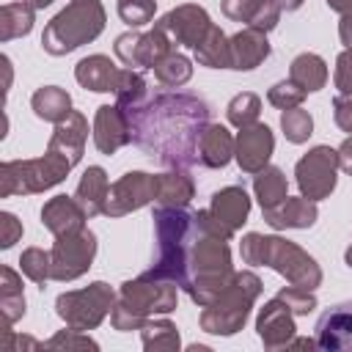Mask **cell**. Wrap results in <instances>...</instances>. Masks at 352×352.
Returning a JSON list of instances; mask_svg holds the SVG:
<instances>
[{
	"label": "cell",
	"mask_w": 352,
	"mask_h": 352,
	"mask_svg": "<svg viewBox=\"0 0 352 352\" xmlns=\"http://www.w3.org/2000/svg\"><path fill=\"white\" fill-rule=\"evenodd\" d=\"M209 104L187 91H165L124 113L132 143L165 168L198 165V140L209 124Z\"/></svg>",
	"instance_id": "6da1fadb"
},
{
	"label": "cell",
	"mask_w": 352,
	"mask_h": 352,
	"mask_svg": "<svg viewBox=\"0 0 352 352\" xmlns=\"http://www.w3.org/2000/svg\"><path fill=\"white\" fill-rule=\"evenodd\" d=\"M88 140V121L82 113L72 110L55 124L44 157L36 160H8L0 165V198L36 195L60 184L69 170L82 160Z\"/></svg>",
	"instance_id": "7a4b0ae2"
},
{
	"label": "cell",
	"mask_w": 352,
	"mask_h": 352,
	"mask_svg": "<svg viewBox=\"0 0 352 352\" xmlns=\"http://www.w3.org/2000/svg\"><path fill=\"white\" fill-rule=\"evenodd\" d=\"M154 234H157V261L146 270L148 278L170 280L182 289L187 275V256L198 236L195 212L187 206H157L154 209Z\"/></svg>",
	"instance_id": "3957f363"
},
{
	"label": "cell",
	"mask_w": 352,
	"mask_h": 352,
	"mask_svg": "<svg viewBox=\"0 0 352 352\" xmlns=\"http://www.w3.org/2000/svg\"><path fill=\"white\" fill-rule=\"evenodd\" d=\"M242 261L253 267H272L278 275H283L292 286L316 292L322 286V267L316 258L302 250L297 242L283 236H264V234H245L239 242Z\"/></svg>",
	"instance_id": "277c9868"
},
{
	"label": "cell",
	"mask_w": 352,
	"mask_h": 352,
	"mask_svg": "<svg viewBox=\"0 0 352 352\" xmlns=\"http://www.w3.org/2000/svg\"><path fill=\"white\" fill-rule=\"evenodd\" d=\"M231 280H234V267H231L228 239L212 236L198 226V236L187 256V275L182 289L190 294V300L198 308H206L228 289Z\"/></svg>",
	"instance_id": "5b68a950"
},
{
	"label": "cell",
	"mask_w": 352,
	"mask_h": 352,
	"mask_svg": "<svg viewBox=\"0 0 352 352\" xmlns=\"http://www.w3.org/2000/svg\"><path fill=\"white\" fill-rule=\"evenodd\" d=\"M176 300H179L176 283L148 278L143 272V275L121 283L116 305L110 311V324L118 333L140 330L143 322H148L151 316H168L176 308Z\"/></svg>",
	"instance_id": "8992f818"
},
{
	"label": "cell",
	"mask_w": 352,
	"mask_h": 352,
	"mask_svg": "<svg viewBox=\"0 0 352 352\" xmlns=\"http://www.w3.org/2000/svg\"><path fill=\"white\" fill-rule=\"evenodd\" d=\"M104 30V6L99 0H69L63 11H58L44 33H41V47L44 52L60 58L82 44H91L99 38Z\"/></svg>",
	"instance_id": "52a82bcc"
},
{
	"label": "cell",
	"mask_w": 352,
	"mask_h": 352,
	"mask_svg": "<svg viewBox=\"0 0 352 352\" xmlns=\"http://www.w3.org/2000/svg\"><path fill=\"white\" fill-rule=\"evenodd\" d=\"M261 294V278L250 270L234 272V280L228 283V289L201 311L198 322L204 333L212 336H234L245 327L253 302Z\"/></svg>",
	"instance_id": "ba28073f"
},
{
	"label": "cell",
	"mask_w": 352,
	"mask_h": 352,
	"mask_svg": "<svg viewBox=\"0 0 352 352\" xmlns=\"http://www.w3.org/2000/svg\"><path fill=\"white\" fill-rule=\"evenodd\" d=\"M116 305V292L104 280H94L85 289H72L58 294L55 300V314L66 322V327L74 330H96L104 316Z\"/></svg>",
	"instance_id": "9c48e42d"
},
{
	"label": "cell",
	"mask_w": 352,
	"mask_h": 352,
	"mask_svg": "<svg viewBox=\"0 0 352 352\" xmlns=\"http://www.w3.org/2000/svg\"><path fill=\"white\" fill-rule=\"evenodd\" d=\"M336 173H338V148H330V146H314L294 165L300 195H305L308 201L330 198L338 182Z\"/></svg>",
	"instance_id": "30bf717a"
},
{
	"label": "cell",
	"mask_w": 352,
	"mask_h": 352,
	"mask_svg": "<svg viewBox=\"0 0 352 352\" xmlns=\"http://www.w3.org/2000/svg\"><path fill=\"white\" fill-rule=\"evenodd\" d=\"M173 38L160 28L154 25L148 33H140V30H129V33H121L113 44L116 50V58L126 66V69H154L157 60H162L168 52H173Z\"/></svg>",
	"instance_id": "8fae6325"
},
{
	"label": "cell",
	"mask_w": 352,
	"mask_h": 352,
	"mask_svg": "<svg viewBox=\"0 0 352 352\" xmlns=\"http://www.w3.org/2000/svg\"><path fill=\"white\" fill-rule=\"evenodd\" d=\"M50 256H52V280H60V283L77 280L94 264V256H96V234L85 228L80 234L60 236V239H55Z\"/></svg>",
	"instance_id": "7c38bea8"
},
{
	"label": "cell",
	"mask_w": 352,
	"mask_h": 352,
	"mask_svg": "<svg viewBox=\"0 0 352 352\" xmlns=\"http://www.w3.org/2000/svg\"><path fill=\"white\" fill-rule=\"evenodd\" d=\"M154 198H157L154 176L151 173H143V170H129L118 182L110 184L104 214L107 217H124L129 212H138V209L148 206Z\"/></svg>",
	"instance_id": "4fadbf2b"
},
{
	"label": "cell",
	"mask_w": 352,
	"mask_h": 352,
	"mask_svg": "<svg viewBox=\"0 0 352 352\" xmlns=\"http://www.w3.org/2000/svg\"><path fill=\"white\" fill-rule=\"evenodd\" d=\"M157 25L173 38V44H182V47L195 50L206 38V33H209V28L214 22L209 19L206 8L195 6V3H182V6L170 8Z\"/></svg>",
	"instance_id": "5bb4252c"
},
{
	"label": "cell",
	"mask_w": 352,
	"mask_h": 352,
	"mask_svg": "<svg viewBox=\"0 0 352 352\" xmlns=\"http://www.w3.org/2000/svg\"><path fill=\"white\" fill-rule=\"evenodd\" d=\"M275 151V135L267 124H250L242 126L239 135L234 138V160L242 173H258L261 168L270 165V157Z\"/></svg>",
	"instance_id": "9a60e30c"
},
{
	"label": "cell",
	"mask_w": 352,
	"mask_h": 352,
	"mask_svg": "<svg viewBox=\"0 0 352 352\" xmlns=\"http://www.w3.org/2000/svg\"><path fill=\"white\" fill-rule=\"evenodd\" d=\"M248 214H250V198L239 184H228L217 190L209 201V217L223 239H231L248 223Z\"/></svg>",
	"instance_id": "2e32d148"
},
{
	"label": "cell",
	"mask_w": 352,
	"mask_h": 352,
	"mask_svg": "<svg viewBox=\"0 0 352 352\" xmlns=\"http://www.w3.org/2000/svg\"><path fill=\"white\" fill-rule=\"evenodd\" d=\"M256 333L267 349H286L289 341L297 336L292 308L280 297H272L270 302H264V308L256 316Z\"/></svg>",
	"instance_id": "e0dca14e"
},
{
	"label": "cell",
	"mask_w": 352,
	"mask_h": 352,
	"mask_svg": "<svg viewBox=\"0 0 352 352\" xmlns=\"http://www.w3.org/2000/svg\"><path fill=\"white\" fill-rule=\"evenodd\" d=\"M316 349L327 352H352V300L327 308L314 327Z\"/></svg>",
	"instance_id": "ac0fdd59"
},
{
	"label": "cell",
	"mask_w": 352,
	"mask_h": 352,
	"mask_svg": "<svg viewBox=\"0 0 352 352\" xmlns=\"http://www.w3.org/2000/svg\"><path fill=\"white\" fill-rule=\"evenodd\" d=\"M126 143H132V129H129V121H126L124 110L118 104L96 107V116H94V146L104 157H110L118 148H124Z\"/></svg>",
	"instance_id": "d6986e66"
},
{
	"label": "cell",
	"mask_w": 352,
	"mask_h": 352,
	"mask_svg": "<svg viewBox=\"0 0 352 352\" xmlns=\"http://www.w3.org/2000/svg\"><path fill=\"white\" fill-rule=\"evenodd\" d=\"M85 220H88V214L74 195H55L41 206V226L55 239L85 231Z\"/></svg>",
	"instance_id": "ffe728a7"
},
{
	"label": "cell",
	"mask_w": 352,
	"mask_h": 352,
	"mask_svg": "<svg viewBox=\"0 0 352 352\" xmlns=\"http://www.w3.org/2000/svg\"><path fill=\"white\" fill-rule=\"evenodd\" d=\"M223 14L231 22H245L248 28L270 33L280 19V3L278 0H223Z\"/></svg>",
	"instance_id": "44dd1931"
},
{
	"label": "cell",
	"mask_w": 352,
	"mask_h": 352,
	"mask_svg": "<svg viewBox=\"0 0 352 352\" xmlns=\"http://www.w3.org/2000/svg\"><path fill=\"white\" fill-rule=\"evenodd\" d=\"M231 47V69L236 72H253L270 58V41L264 30L256 28H242L228 38Z\"/></svg>",
	"instance_id": "7402d4cb"
},
{
	"label": "cell",
	"mask_w": 352,
	"mask_h": 352,
	"mask_svg": "<svg viewBox=\"0 0 352 352\" xmlns=\"http://www.w3.org/2000/svg\"><path fill=\"white\" fill-rule=\"evenodd\" d=\"M74 80L85 91L96 94H116L121 82V69L107 55H88L74 66Z\"/></svg>",
	"instance_id": "603a6c76"
},
{
	"label": "cell",
	"mask_w": 352,
	"mask_h": 352,
	"mask_svg": "<svg viewBox=\"0 0 352 352\" xmlns=\"http://www.w3.org/2000/svg\"><path fill=\"white\" fill-rule=\"evenodd\" d=\"M261 214L267 226H272L275 231H283V228H311L319 217V209H316V201H308L305 195H300V198H286L272 209H261Z\"/></svg>",
	"instance_id": "cb8c5ba5"
},
{
	"label": "cell",
	"mask_w": 352,
	"mask_h": 352,
	"mask_svg": "<svg viewBox=\"0 0 352 352\" xmlns=\"http://www.w3.org/2000/svg\"><path fill=\"white\" fill-rule=\"evenodd\" d=\"M234 160V135L223 126V124H206V129L201 132L198 140V162L204 168H226Z\"/></svg>",
	"instance_id": "d4e9b609"
},
{
	"label": "cell",
	"mask_w": 352,
	"mask_h": 352,
	"mask_svg": "<svg viewBox=\"0 0 352 352\" xmlns=\"http://www.w3.org/2000/svg\"><path fill=\"white\" fill-rule=\"evenodd\" d=\"M107 192H110V182L102 165H91L85 168V173L77 182L74 198L80 201V206L85 209L88 220L96 214H104V204H107Z\"/></svg>",
	"instance_id": "484cf974"
},
{
	"label": "cell",
	"mask_w": 352,
	"mask_h": 352,
	"mask_svg": "<svg viewBox=\"0 0 352 352\" xmlns=\"http://www.w3.org/2000/svg\"><path fill=\"white\" fill-rule=\"evenodd\" d=\"M157 184V206H187L195 195V182L184 168H170L154 176Z\"/></svg>",
	"instance_id": "4316f807"
},
{
	"label": "cell",
	"mask_w": 352,
	"mask_h": 352,
	"mask_svg": "<svg viewBox=\"0 0 352 352\" xmlns=\"http://www.w3.org/2000/svg\"><path fill=\"white\" fill-rule=\"evenodd\" d=\"M0 316L3 324L11 327L25 316V289L22 278L11 267H0Z\"/></svg>",
	"instance_id": "83f0119b"
},
{
	"label": "cell",
	"mask_w": 352,
	"mask_h": 352,
	"mask_svg": "<svg viewBox=\"0 0 352 352\" xmlns=\"http://www.w3.org/2000/svg\"><path fill=\"white\" fill-rule=\"evenodd\" d=\"M30 107H33L36 118L58 124V121H63L72 113V96L60 85H41L30 96Z\"/></svg>",
	"instance_id": "f1b7e54d"
},
{
	"label": "cell",
	"mask_w": 352,
	"mask_h": 352,
	"mask_svg": "<svg viewBox=\"0 0 352 352\" xmlns=\"http://www.w3.org/2000/svg\"><path fill=\"white\" fill-rule=\"evenodd\" d=\"M289 80H294L305 94L322 91L327 85V63L316 52H300L289 66Z\"/></svg>",
	"instance_id": "f546056e"
},
{
	"label": "cell",
	"mask_w": 352,
	"mask_h": 352,
	"mask_svg": "<svg viewBox=\"0 0 352 352\" xmlns=\"http://www.w3.org/2000/svg\"><path fill=\"white\" fill-rule=\"evenodd\" d=\"M253 192H256L261 209H272L289 198V182L280 168L267 165L258 173H253Z\"/></svg>",
	"instance_id": "4dcf8cb0"
},
{
	"label": "cell",
	"mask_w": 352,
	"mask_h": 352,
	"mask_svg": "<svg viewBox=\"0 0 352 352\" xmlns=\"http://www.w3.org/2000/svg\"><path fill=\"white\" fill-rule=\"evenodd\" d=\"M33 22H36V8L25 0L19 3H6L0 8V41H11V38H19V36H28L33 30Z\"/></svg>",
	"instance_id": "1f68e13d"
},
{
	"label": "cell",
	"mask_w": 352,
	"mask_h": 352,
	"mask_svg": "<svg viewBox=\"0 0 352 352\" xmlns=\"http://www.w3.org/2000/svg\"><path fill=\"white\" fill-rule=\"evenodd\" d=\"M198 66H206V69H231V47H228V36L212 25L206 38L192 50Z\"/></svg>",
	"instance_id": "d6a6232c"
},
{
	"label": "cell",
	"mask_w": 352,
	"mask_h": 352,
	"mask_svg": "<svg viewBox=\"0 0 352 352\" xmlns=\"http://www.w3.org/2000/svg\"><path fill=\"white\" fill-rule=\"evenodd\" d=\"M140 338H143V346L148 352H176L182 346L179 327L170 319H154L151 316L148 322H143Z\"/></svg>",
	"instance_id": "836d02e7"
},
{
	"label": "cell",
	"mask_w": 352,
	"mask_h": 352,
	"mask_svg": "<svg viewBox=\"0 0 352 352\" xmlns=\"http://www.w3.org/2000/svg\"><path fill=\"white\" fill-rule=\"evenodd\" d=\"M154 77L162 88H182L192 77V60L182 52H168L162 60L154 63Z\"/></svg>",
	"instance_id": "e575fe53"
},
{
	"label": "cell",
	"mask_w": 352,
	"mask_h": 352,
	"mask_svg": "<svg viewBox=\"0 0 352 352\" xmlns=\"http://www.w3.org/2000/svg\"><path fill=\"white\" fill-rule=\"evenodd\" d=\"M148 99V82L138 69H121V82L116 88V104L129 113L135 107H140Z\"/></svg>",
	"instance_id": "d590c367"
},
{
	"label": "cell",
	"mask_w": 352,
	"mask_h": 352,
	"mask_svg": "<svg viewBox=\"0 0 352 352\" xmlns=\"http://www.w3.org/2000/svg\"><path fill=\"white\" fill-rule=\"evenodd\" d=\"M226 116H228V124H234L236 129L256 124L258 116H261V99H258V94H253V91L236 94V96L228 102Z\"/></svg>",
	"instance_id": "8d00e7d4"
},
{
	"label": "cell",
	"mask_w": 352,
	"mask_h": 352,
	"mask_svg": "<svg viewBox=\"0 0 352 352\" xmlns=\"http://www.w3.org/2000/svg\"><path fill=\"white\" fill-rule=\"evenodd\" d=\"M19 270L38 289H44V283L52 278V256L41 248H25L22 256H19Z\"/></svg>",
	"instance_id": "74e56055"
},
{
	"label": "cell",
	"mask_w": 352,
	"mask_h": 352,
	"mask_svg": "<svg viewBox=\"0 0 352 352\" xmlns=\"http://www.w3.org/2000/svg\"><path fill=\"white\" fill-rule=\"evenodd\" d=\"M280 129L289 143L300 146L314 135V118L302 107H289V110H280Z\"/></svg>",
	"instance_id": "f35d334b"
},
{
	"label": "cell",
	"mask_w": 352,
	"mask_h": 352,
	"mask_svg": "<svg viewBox=\"0 0 352 352\" xmlns=\"http://www.w3.org/2000/svg\"><path fill=\"white\" fill-rule=\"evenodd\" d=\"M116 11H118V16H121L124 25H129L132 30H138V28H143V25H148L154 19L157 0H118Z\"/></svg>",
	"instance_id": "ab89813d"
},
{
	"label": "cell",
	"mask_w": 352,
	"mask_h": 352,
	"mask_svg": "<svg viewBox=\"0 0 352 352\" xmlns=\"http://www.w3.org/2000/svg\"><path fill=\"white\" fill-rule=\"evenodd\" d=\"M305 99V91L294 82V80H280L267 91V102L278 110H289V107H300Z\"/></svg>",
	"instance_id": "60d3db41"
},
{
	"label": "cell",
	"mask_w": 352,
	"mask_h": 352,
	"mask_svg": "<svg viewBox=\"0 0 352 352\" xmlns=\"http://www.w3.org/2000/svg\"><path fill=\"white\" fill-rule=\"evenodd\" d=\"M44 349H99V344L94 338L85 336V330H60L55 333L50 341H44Z\"/></svg>",
	"instance_id": "b9f144b4"
},
{
	"label": "cell",
	"mask_w": 352,
	"mask_h": 352,
	"mask_svg": "<svg viewBox=\"0 0 352 352\" xmlns=\"http://www.w3.org/2000/svg\"><path fill=\"white\" fill-rule=\"evenodd\" d=\"M275 297H280V300L292 308L294 316H308V314L316 308V297H314V292L300 289V286H283Z\"/></svg>",
	"instance_id": "7bdbcfd3"
},
{
	"label": "cell",
	"mask_w": 352,
	"mask_h": 352,
	"mask_svg": "<svg viewBox=\"0 0 352 352\" xmlns=\"http://www.w3.org/2000/svg\"><path fill=\"white\" fill-rule=\"evenodd\" d=\"M336 91L341 96L352 99V50H341L336 58V74H333Z\"/></svg>",
	"instance_id": "ee69618b"
},
{
	"label": "cell",
	"mask_w": 352,
	"mask_h": 352,
	"mask_svg": "<svg viewBox=\"0 0 352 352\" xmlns=\"http://www.w3.org/2000/svg\"><path fill=\"white\" fill-rule=\"evenodd\" d=\"M22 239V223L11 212H0V248L8 250Z\"/></svg>",
	"instance_id": "f6af8a7d"
},
{
	"label": "cell",
	"mask_w": 352,
	"mask_h": 352,
	"mask_svg": "<svg viewBox=\"0 0 352 352\" xmlns=\"http://www.w3.org/2000/svg\"><path fill=\"white\" fill-rule=\"evenodd\" d=\"M19 349H44V341H36L30 336H16L11 327L3 324V352H19Z\"/></svg>",
	"instance_id": "bcb514c9"
},
{
	"label": "cell",
	"mask_w": 352,
	"mask_h": 352,
	"mask_svg": "<svg viewBox=\"0 0 352 352\" xmlns=\"http://www.w3.org/2000/svg\"><path fill=\"white\" fill-rule=\"evenodd\" d=\"M333 118H336V126L346 135H352V99L349 96H336L333 99Z\"/></svg>",
	"instance_id": "7dc6e473"
},
{
	"label": "cell",
	"mask_w": 352,
	"mask_h": 352,
	"mask_svg": "<svg viewBox=\"0 0 352 352\" xmlns=\"http://www.w3.org/2000/svg\"><path fill=\"white\" fill-rule=\"evenodd\" d=\"M338 168L352 176V135L338 146Z\"/></svg>",
	"instance_id": "c3c4849f"
},
{
	"label": "cell",
	"mask_w": 352,
	"mask_h": 352,
	"mask_svg": "<svg viewBox=\"0 0 352 352\" xmlns=\"http://www.w3.org/2000/svg\"><path fill=\"white\" fill-rule=\"evenodd\" d=\"M338 38L346 50H352V11L349 14H341V22H338Z\"/></svg>",
	"instance_id": "681fc988"
},
{
	"label": "cell",
	"mask_w": 352,
	"mask_h": 352,
	"mask_svg": "<svg viewBox=\"0 0 352 352\" xmlns=\"http://www.w3.org/2000/svg\"><path fill=\"white\" fill-rule=\"evenodd\" d=\"M324 3H327V8L336 11V14H349V11H352V0H324Z\"/></svg>",
	"instance_id": "f907efd6"
},
{
	"label": "cell",
	"mask_w": 352,
	"mask_h": 352,
	"mask_svg": "<svg viewBox=\"0 0 352 352\" xmlns=\"http://www.w3.org/2000/svg\"><path fill=\"white\" fill-rule=\"evenodd\" d=\"M316 346V338H292L286 349H314Z\"/></svg>",
	"instance_id": "816d5d0a"
},
{
	"label": "cell",
	"mask_w": 352,
	"mask_h": 352,
	"mask_svg": "<svg viewBox=\"0 0 352 352\" xmlns=\"http://www.w3.org/2000/svg\"><path fill=\"white\" fill-rule=\"evenodd\" d=\"M278 3H280V8H283V11H297L305 0H278Z\"/></svg>",
	"instance_id": "f5cc1de1"
},
{
	"label": "cell",
	"mask_w": 352,
	"mask_h": 352,
	"mask_svg": "<svg viewBox=\"0 0 352 352\" xmlns=\"http://www.w3.org/2000/svg\"><path fill=\"white\" fill-rule=\"evenodd\" d=\"M25 3H30L33 8H47V6H52L55 0H25Z\"/></svg>",
	"instance_id": "db71d44e"
},
{
	"label": "cell",
	"mask_w": 352,
	"mask_h": 352,
	"mask_svg": "<svg viewBox=\"0 0 352 352\" xmlns=\"http://www.w3.org/2000/svg\"><path fill=\"white\" fill-rule=\"evenodd\" d=\"M344 261H346V267L352 270V242H349V248H346V253H344Z\"/></svg>",
	"instance_id": "11a10c76"
}]
</instances>
